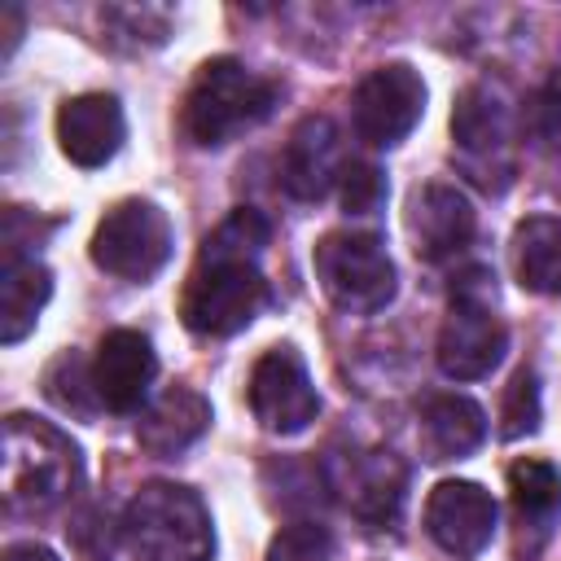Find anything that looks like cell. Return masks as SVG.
I'll return each mask as SVG.
<instances>
[{
	"label": "cell",
	"mask_w": 561,
	"mask_h": 561,
	"mask_svg": "<svg viewBox=\"0 0 561 561\" xmlns=\"http://www.w3.org/2000/svg\"><path fill=\"white\" fill-rule=\"evenodd\" d=\"M272 228L259 210L237 206L197 250V263L180 294V320L197 337H232L245 329L263 302L267 280L259 272V254L267 245Z\"/></svg>",
	"instance_id": "1"
},
{
	"label": "cell",
	"mask_w": 561,
	"mask_h": 561,
	"mask_svg": "<svg viewBox=\"0 0 561 561\" xmlns=\"http://www.w3.org/2000/svg\"><path fill=\"white\" fill-rule=\"evenodd\" d=\"M131 561H210L215 526L197 491L180 482H145L123 513Z\"/></svg>",
	"instance_id": "2"
},
{
	"label": "cell",
	"mask_w": 561,
	"mask_h": 561,
	"mask_svg": "<svg viewBox=\"0 0 561 561\" xmlns=\"http://www.w3.org/2000/svg\"><path fill=\"white\" fill-rule=\"evenodd\" d=\"M276 105V83L241 66L237 57H210L197 66L184 96V136L202 149H219L259 127Z\"/></svg>",
	"instance_id": "3"
},
{
	"label": "cell",
	"mask_w": 561,
	"mask_h": 561,
	"mask_svg": "<svg viewBox=\"0 0 561 561\" xmlns=\"http://www.w3.org/2000/svg\"><path fill=\"white\" fill-rule=\"evenodd\" d=\"M83 478L79 451L66 434L35 416L4 421V504L13 513H48L75 495Z\"/></svg>",
	"instance_id": "4"
},
{
	"label": "cell",
	"mask_w": 561,
	"mask_h": 561,
	"mask_svg": "<svg viewBox=\"0 0 561 561\" xmlns=\"http://www.w3.org/2000/svg\"><path fill=\"white\" fill-rule=\"evenodd\" d=\"M495 302V276L486 267H469L451 280V311L438 329L434 359L443 377L451 381H482L500 368L508 351V329L491 311Z\"/></svg>",
	"instance_id": "5"
},
{
	"label": "cell",
	"mask_w": 561,
	"mask_h": 561,
	"mask_svg": "<svg viewBox=\"0 0 561 561\" xmlns=\"http://www.w3.org/2000/svg\"><path fill=\"white\" fill-rule=\"evenodd\" d=\"M311 263L329 302L351 316H373L394 298V259L377 232H329L316 241Z\"/></svg>",
	"instance_id": "6"
},
{
	"label": "cell",
	"mask_w": 561,
	"mask_h": 561,
	"mask_svg": "<svg viewBox=\"0 0 561 561\" xmlns=\"http://www.w3.org/2000/svg\"><path fill=\"white\" fill-rule=\"evenodd\" d=\"M171 219L145 197L110 206L92 232V263L118 280H153L171 259Z\"/></svg>",
	"instance_id": "7"
},
{
	"label": "cell",
	"mask_w": 561,
	"mask_h": 561,
	"mask_svg": "<svg viewBox=\"0 0 561 561\" xmlns=\"http://www.w3.org/2000/svg\"><path fill=\"white\" fill-rule=\"evenodd\" d=\"M421 114H425V83L403 61L368 70L351 96V118H355L359 140H368L377 149L408 140V131L421 123Z\"/></svg>",
	"instance_id": "8"
},
{
	"label": "cell",
	"mask_w": 561,
	"mask_h": 561,
	"mask_svg": "<svg viewBox=\"0 0 561 561\" xmlns=\"http://www.w3.org/2000/svg\"><path fill=\"white\" fill-rule=\"evenodd\" d=\"M250 412L267 434H302L316 412L320 394L311 373L294 346H272L250 368Z\"/></svg>",
	"instance_id": "9"
},
{
	"label": "cell",
	"mask_w": 561,
	"mask_h": 561,
	"mask_svg": "<svg viewBox=\"0 0 561 561\" xmlns=\"http://www.w3.org/2000/svg\"><path fill=\"white\" fill-rule=\"evenodd\" d=\"M495 517H500V508H495L491 491L478 482H465V478L438 482L425 500V530L456 561H469L491 543Z\"/></svg>",
	"instance_id": "10"
},
{
	"label": "cell",
	"mask_w": 561,
	"mask_h": 561,
	"mask_svg": "<svg viewBox=\"0 0 561 561\" xmlns=\"http://www.w3.org/2000/svg\"><path fill=\"white\" fill-rule=\"evenodd\" d=\"M508 504H513V552L517 561H535L561 522V473L557 465L526 456L508 465Z\"/></svg>",
	"instance_id": "11"
},
{
	"label": "cell",
	"mask_w": 561,
	"mask_h": 561,
	"mask_svg": "<svg viewBox=\"0 0 561 561\" xmlns=\"http://www.w3.org/2000/svg\"><path fill=\"white\" fill-rule=\"evenodd\" d=\"M342 136L333 127V118L324 114H307L289 140H285V153H280V184L289 197L298 202H320L333 184H342Z\"/></svg>",
	"instance_id": "12"
},
{
	"label": "cell",
	"mask_w": 561,
	"mask_h": 561,
	"mask_svg": "<svg viewBox=\"0 0 561 561\" xmlns=\"http://www.w3.org/2000/svg\"><path fill=\"white\" fill-rule=\"evenodd\" d=\"M123 136H127L123 105L110 92H83V96L61 101L57 110V145L83 171L105 167L123 149Z\"/></svg>",
	"instance_id": "13"
},
{
	"label": "cell",
	"mask_w": 561,
	"mask_h": 561,
	"mask_svg": "<svg viewBox=\"0 0 561 561\" xmlns=\"http://www.w3.org/2000/svg\"><path fill=\"white\" fill-rule=\"evenodd\" d=\"M158 355L145 333L136 329H110L92 359V381L101 394V408L110 412H136L153 386Z\"/></svg>",
	"instance_id": "14"
},
{
	"label": "cell",
	"mask_w": 561,
	"mask_h": 561,
	"mask_svg": "<svg viewBox=\"0 0 561 561\" xmlns=\"http://www.w3.org/2000/svg\"><path fill=\"white\" fill-rule=\"evenodd\" d=\"M408 228H412V241H416V254L438 263V259H451L460 254L469 241H473V206L469 197L456 188V184H425L416 197H412V210H408Z\"/></svg>",
	"instance_id": "15"
},
{
	"label": "cell",
	"mask_w": 561,
	"mask_h": 561,
	"mask_svg": "<svg viewBox=\"0 0 561 561\" xmlns=\"http://www.w3.org/2000/svg\"><path fill=\"white\" fill-rule=\"evenodd\" d=\"M206 425H210V403H206L197 390H188V386H171L167 394H158V399L140 412V421H136V443H140L149 456L167 460V456H180L188 443H197V438L206 434Z\"/></svg>",
	"instance_id": "16"
},
{
	"label": "cell",
	"mask_w": 561,
	"mask_h": 561,
	"mask_svg": "<svg viewBox=\"0 0 561 561\" xmlns=\"http://www.w3.org/2000/svg\"><path fill=\"white\" fill-rule=\"evenodd\" d=\"M486 438V412L465 394H430L421 408V447L434 465L478 451Z\"/></svg>",
	"instance_id": "17"
},
{
	"label": "cell",
	"mask_w": 561,
	"mask_h": 561,
	"mask_svg": "<svg viewBox=\"0 0 561 561\" xmlns=\"http://www.w3.org/2000/svg\"><path fill=\"white\" fill-rule=\"evenodd\" d=\"M508 136H513V127H508V105L500 101V92L486 83L465 88L451 110V140L465 149V158H473V162L504 158Z\"/></svg>",
	"instance_id": "18"
},
{
	"label": "cell",
	"mask_w": 561,
	"mask_h": 561,
	"mask_svg": "<svg viewBox=\"0 0 561 561\" xmlns=\"http://www.w3.org/2000/svg\"><path fill=\"white\" fill-rule=\"evenodd\" d=\"M53 294V272L35 254H13L0 267V342H22Z\"/></svg>",
	"instance_id": "19"
},
{
	"label": "cell",
	"mask_w": 561,
	"mask_h": 561,
	"mask_svg": "<svg viewBox=\"0 0 561 561\" xmlns=\"http://www.w3.org/2000/svg\"><path fill=\"white\" fill-rule=\"evenodd\" d=\"M513 272L522 289L561 298V219L557 215H530L513 232Z\"/></svg>",
	"instance_id": "20"
},
{
	"label": "cell",
	"mask_w": 561,
	"mask_h": 561,
	"mask_svg": "<svg viewBox=\"0 0 561 561\" xmlns=\"http://www.w3.org/2000/svg\"><path fill=\"white\" fill-rule=\"evenodd\" d=\"M403 486H408V469L394 460V451H368L351 465L346 473V500L364 522H394L399 504H403Z\"/></svg>",
	"instance_id": "21"
},
{
	"label": "cell",
	"mask_w": 561,
	"mask_h": 561,
	"mask_svg": "<svg viewBox=\"0 0 561 561\" xmlns=\"http://www.w3.org/2000/svg\"><path fill=\"white\" fill-rule=\"evenodd\" d=\"M44 394H48L61 412H70V416H92V412L101 408L92 368L83 364L79 351H61V355L44 368Z\"/></svg>",
	"instance_id": "22"
},
{
	"label": "cell",
	"mask_w": 561,
	"mask_h": 561,
	"mask_svg": "<svg viewBox=\"0 0 561 561\" xmlns=\"http://www.w3.org/2000/svg\"><path fill=\"white\" fill-rule=\"evenodd\" d=\"M539 377L535 368H517L513 381L504 386V403H500V434L504 438H526L539 430Z\"/></svg>",
	"instance_id": "23"
},
{
	"label": "cell",
	"mask_w": 561,
	"mask_h": 561,
	"mask_svg": "<svg viewBox=\"0 0 561 561\" xmlns=\"http://www.w3.org/2000/svg\"><path fill=\"white\" fill-rule=\"evenodd\" d=\"M267 561H333V548L316 522H294V526L272 535Z\"/></svg>",
	"instance_id": "24"
},
{
	"label": "cell",
	"mask_w": 561,
	"mask_h": 561,
	"mask_svg": "<svg viewBox=\"0 0 561 561\" xmlns=\"http://www.w3.org/2000/svg\"><path fill=\"white\" fill-rule=\"evenodd\" d=\"M342 210L346 215H373L386 202V175L373 162H351L342 171Z\"/></svg>",
	"instance_id": "25"
},
{
	"label": "cell",
	"mask_w": 561,
	"mask_h": 561,
	"mask_svg": "<svg viewBox=\"0 0 561 561\" xmlns=\"http://www.w3.org/2000/svg\"><path fill=\"white\" fill-rule=\"evenodd\" d=\"M530 127H535V140L543 149H557L561 153V70H552L548 83L539 88L535 110H530Z\"/></svg>",
	"instance_id": "26"
},
{
	"label": "cell",
	"mask_w": 561,
	"mask_h": 561,
	"mask_svg": "<svg viewBox=\"0 0 561 561\" xmlns=\"http://www.w3.org/2000/svg\"><path fill=\"white\" fill-rule=\"evenodd\" d=\"M0 35H4V53L0 57H9L18 48V39H22V9L18 4H0Z\"/></svg>",
	"instance_id": "27"
},
{
	"label": "cell",
	"mask_w": 561,
	"mask_h": 561,
	"mask_svg": "<svg viewBox=\"0 0 561 561\" xmlns=\"http://www.w3.org/2000/svg\"><path fill=\"white\" fill-rule=\"evenodd\" d=\"M4 561H57L44 543H13L9 552H4Z\"/></svg>",
	"instance_id": "28"
}]
</instances>
